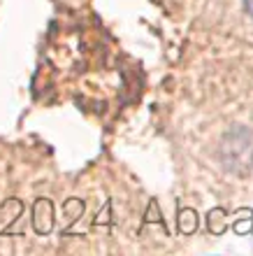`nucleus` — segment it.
Here are the masks:
<instances>
[{
	"mask_svg": "<svg viewBox=\"0 0 253 256\" xmlns=\"http://www.w3.org/2000/svg\"><path fill=\"white\" fill-rule=\"evenodd\" d=\"M177 224H179V230L184 233V236H191V233H195V228H198V214H195V210L181 208Z\"/></svg>",
	"mask_w": 253,
	"mask_h": 256,
	"instance_id": "7ed1b4c3",
	"label": "nucleus"
},
{
	"mask_svg": "<svg viewBox=\"0 0 253 256\" xmlns=\"http://www.w3.org/2000/svg\"><path fill=\"white\" fill-rule=\"evenodd\" d=\"M65 212H67V222L70 224L77 222L81 216V212H84V202L77 200V198H70V200L65 202Z\"/></svg>",
	"mask_w": 253,
	"mask_h": 256,
	"instance_id": "39448f33",
	"label": "nucleus"
},
{
	"mask_svg": "<svg viewBox=\"0 0 253 256\" xmlns=\"http://www.w3.org/2000/svg\"><path fill=\"white\" fill-rule=\"evenodd\" d=\"M207 226H209V230H212V233H216V236H221V233H226V228H228L226 210H223V208L212 210V212L207 214Z\"/></svg>",
	"mask_w": 253,
	"mask_h": 256,
	"instance_id": "20e7f679",
	"label": "nucleus"
},
{
	"mask_svg": "<svg viewBox=\"0 0 253 256\" xmlns=\"http://www.w3.org/2000/svg\"><path fill=\"white\" fill-rule=\"evenodd\" d=\"M244 10H247V14L253 19V0H244Z\"/></svg>",
	"mask_w": 253,
	"mask_h": 256,
	"instance_id": "423d86ee",
	"label": "nucleus"
},
{
	"mask_svg": "<svg viewBox=\"0 0 253 256\" xmlns=\"http://www.w3.org/2000/svg\"><path fill=\"white\" fill-rule=\"evenodd\" d=\"M33 228L40 236H47L53 228V205L47 198H40L33 208Z\"/></svg>",
	"mask_w": 253,
	"mask_h": 256,
	"instance_id": "f03ea898",
	"label": "nucleus"
},
{
	"mask_svg": "<svg viewBox=\"0 0 253 256\" xmlns=\"http://www.w3.org/2000/svg\"><path fill=\"white\" fill-rule=\"evenodd\" d=\"M221 161L235 175H247L253 170V133L244 126L228 130L221 142Z\"/></svg>",
	"mask_w": 253,
	"mask_h": 256,
	"instance_id": "f257e3e1",
	"label": "nucleus"
}]
</instances>
